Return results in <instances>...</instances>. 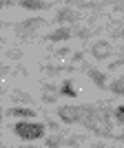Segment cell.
<instances>
[{"mask_svg":"<svg viewBox=\"0 0 124 148\" xmlns=\"http://www.w3.org/2000/svg\"><path fill=\"white\" fill-rule=\"evenodd\" d=\"M87 75H89V80H91L93 84L100 88V91H104V88L109 86V82H106V75L102 73V71H98V69L89 66V69H87Z\"/></svg>","mask_w":124,"mask_h":148,"instance_id":"cell-8","label":"cell"},{"mask_svg":"<svg viewBox=\"0 0 124 148\" xmlns=\"http://www.w3.org/2000/svg\"><path fill=\"white\" fill-rule=\"evenodd\" d=\"M91 56L95 58L98 62L109 60V58L113 56V47H111V42H109V40H95V42H93V47H91Z\"/></svg>","mask_w":124,"mask_h":148,"instance_id":"cell-4","label":"cell"},{"mask_svg":"<svg viewBox=\"0 0 124 148\" xmlns=\"http://www.w3.org/2000/svg\"><path fill=\"white\" fill-rule=\"evenodd\" d=\"M87 142V135H69L67 137V146H80Z\"/></svg>","mask_w":124,"mask_h":148,"instance_id":"cell-15","label":"cell"},{"mask_svg":"<svg viewBox=\"0 0 124 148\" xmlns=\"http://www.w3.org/2000/svg\"><path fill=\"white\" fill-rule=\"evenodd\" d=\"M56 97H58V93H44V95H42V99L47 102V104H49V102L53 104V102H56Z\"/></svg>","mask_w":124,"mask_h":148,"instance_id":"cell-19","label":"cell"},{"mask_svg":"<svg viewBox=\"0 0 124 148\" xmlns=\"http://www.w3.org/2000/svg\"><path fill=\"white\" fill-rule=\"evenodd\" d=\"M60 95H64V97H78V86H75L73 80H62L60 82Z\"/></svg>","mask_w":124,"mask_h":148,"instance_id":"cell-10","label":"cell"},{"mask_svg":"<svg viewBox=\"0 0 124 148\" xmlns=\"http://www.w3.org/2000/svg\"><path fill=\"white\" fill-rule=\"evenodd\" d=\"M87 115V104H67L58 108V117L64 124H82Z\"/></svg>","mask_w":124,"mask_h":148,"instance_id":"cell-2","label":"cell"},{"mask_svg":"<svg viewBox=\"0 0 124 148\" xmlns=\"http://www.w3.org/2000/svg\"><path fill=\"white\" fill-rule=\"evenodd\" d=\"M11 130H13V135H18L25 142H36V139H42L44 137L47 124L33 122V119H20V122H16V126Z\"/></svg>","mask_w":124,"mask_h":148,"instance_id":"cell-1","label":"cell"},{"mask_svg":"<svg viewBox=\"0 0 124 148\" xmlns=\"http://www.w3.org/2000/svg\"><path fill=\"white\" fill-rule=\"evenodd\" d=\"M7 58L13 60V62H18L20 58H22V51H20V49H11V51H7Z\"/></svg>","mask_w":124,"mask_h":148,"instance_id":"cell-17","label":"cell"},{"mask_svg":"<svg viewBox=\"0 0 124 148\" xmlns=\"http://www.w3.org/2000/svg\"><path fill=\"white\" fill-rule=\"evenodd\" d=\"M118 66H124V44L118 49V60L113 62V64H109V69H111V71H113V69H118Z\"/></svg>","mask_w":124,"mask_h":148,"instance_id":"cell-16","label":"cell"},{"mask_svg":"<svg viewBox=\"0 0 124 148\" xmlns=\"http://www.w3.org/2000/svg\"><path fill=\"white\" fill-rule=\"evenodd\" d=\"M44 124H47V128H51L53 133L60 128V126H58V122H56V119H51V117H47V122H44Z\"/></svg>","mask_w":124,"mask_h":148,"instance_id":"cell-18","label":"cell"},{"mask_svg":"<svg viewBox=\"0 0 124 148\" xmlns=\"http://www.w3.org/2000/svg\"><path fill=\"white\" fill-rule=\"evenodd\" d=\"M71 33H73V31L69 29V27H58V29H56V31H51V33L44 38V40H47V42H51V44L64 42V40H69V38H71Z\"/></svg>","mask_w":124,"mask_h":148,"instance_id":"cell-7","label":"cell"},{"mask_svg":"<svg viewBox=\"0 0 124 148\" xmlns=\"http://www.w3.org/2000/svg\"><path fill=\"white\" fill-rule=\"evenodd\" d=\"M20 5V0H2V9H9V7Z\"/></svg>","mask_w":124,"mask_h":148,"instance_id":"cell-20","label":"cell"},{"mask_svg":"<svg viewBox=\"0 0 124 148\" xmlns=\"http://www.w3.org/2000/svg\"><path fill=\"white\" fill-rule=\"evenodd\" d=\"M42 25H44L42 18H27V20H22L18 27H13V31H16V36H20V38H31Z\"/></svg>","mask_w":124,"mask_h":148,"instance_id":"cell-3","label":"cell"},{"mask_svg":"<svg viewBox=\"0 0 124 148\" xmlns=\"http://www.w3.org/2000/svg\"><path fill=\"white\" fill-rule=\"evenodd\" d=\"M115 9H122V11H124V0H118V5H115Z\"/></svg>","mask_w":124,"mask_h":148,"instance_id":"cell-24","label":"cell"},{"mask_svg":"<svg viewBox=\"0 0 124 148\" xmlns=\"http://www.w3.org/2000/svg\"><path fill=\"white\" fill-rule=\"evenodd\" d=\"M67 148H69V146H67Z\"/></svg>","mask_w":124,"mask_h":148,"instance_id":"cell-28","label":"cell"},{"mask_svg":"<svg viewBox=\"0 0 124 148\" xmlns=\"http://www.w3.org/2000/svg\"><path fill=\"white\" fill-rule=\"evenodd\" d=\"M56 56H58V58H62V56H69V49H67V47H62V49H58V51H56Z\"/></svg>","mask_w":124,"mask_h":148,"instance_id":"cell-22","label":"cell"},{"mask_svg":"<svg viewBox=\"0 0 124 148\" xmlns=\"http://www.w3.org/2000/svg\"><path fill=\"white\" fill-rule=\"evenodd\" d=\"M109 91H111L113 95H122V97H124V75L118 77V80H113L111 84H109Z\"/></svg>","mask_w":124,"mask_h":148,"instance_id":"cell-13","label":"cell"},{"mask_svg":"<svg viewBox=\"0 0 124 148\" xmlns=\"http://www.w3.org/2000/svg\"><path fill=\"white\" fill-rule=\"evenodd\" d=\"M25 148H36V146H25Z\"/></svg>","mask_w":124,"mask_h":148,"instance_id":"cell-26","label":"cell"},{"mask_svg":"<svg viewBox=\"0 0 124 148\" xmlns=\"http://www.w3.org/2000/svg\"><path fill=\"white\" fill-rule=\"evenodd\" d=\"M120 148H124V146H120Z\"/></svg>","mask_w":124,"mask_h":148,"instance_id":"cell-27","label":"cell"},{"mask_svg":"<svg viewBox=\"0 0 124 148\" xmlns=\"http://www.w3.org/2000/svg\"><path fill=\"white\" fill-rule=\"evenodd\" d=\"M67 133H53V135H49L47 139H44V146L47 148H62L64 144H67Z\"/></svg>","mask_w":124,"mask_h":148,"instance_id":"cell-9","label":"cell"},{"mask_svg":"<svg viewBox=\"0 0 124 148\" xmlns=\"http://www.w3.org/2000/svg\"><path fill=\"white\" fill-rule=\"evenodd\" d=\"M111 36H113V38H124V27H122V29H113Z\"/></svg>","mask_w":124,"mask_h":148,"instance_id":"cell-21","label":"cell"},{"mask_svg":"<svg viewBox=\"0 0 124 148\" xmlns=\"http://www.w3.org/2000/svg\"><path fill=\"white\" fill-rule=\"evenodd\" d=\"M36 111L29 106H11L5 111V117H16V119H33Z\"/></svg>","mask_w":124,"mask_h":148,"instance_id":"cell-6","label":"cell"},{"mask_svg":"<svg viewBox=\"0 0 124 148\" xmlns=\"http://www.w3.org/2000/svg\"><path fill=\"white\" fill-rule=\"evenodd\" d=\"M113 122L118 126H124V106H115L113 108Z\"/></svg>","mask_w":124,"mask_h":148,"instance_id":"cell-14","label":"cell"},{"mask_svg":"<svg viewBox=\"0 0 124 148\" xmlns=\"http://www.w3.org/2000/svg\"><path fill=\"white\" fill-rule=\"evenodd\" d=\"M56 22L60 27H67V22L69 25H71V22H78V11L71 9V7H62V9L56 11Z\"/></svg>","mask_w":124,"mask_h":148,"instance_id":"cell-5","label":"cell"},{"mask_svg":"<svg viewBox=\"0 0 124 148\" xmlns=\"http://www.w3.org/2000/svg\"><path fill=\"white\" fill-rule=\"evenodd\" d=\"M20 7L22 9H33V11H38V9H47V2L44 0H20Z\"/></svg>","mask_w":124,"mask_h":148,"instance_id":"cell-12","label":"cell"},{"mask_svg":"<svg viewBox=\"0 0 124 148\" xmlns=\"http://www.w3.org/2000/svg\"><path fill=\"white\" fill-rule=\"evenodd\" d=\"M113 139H118V142H122V144H124V133H122V135H115Z\"/></svg>","mask_w":124,"mask_h":148,"instance_id":"cell-25","label":"cell"},{"mask_svg":"<svg viewBox=\"0 0 124 148\" xmlns=\"http://www.w3.org/2000/svg\"><path fill=\"white\" fill-rule=\"evenodd\" d=\"M89 148H111V146H106V144H93V146H89Z\"/></svg>","mask_w":124,"mask_h":148,"instance_id":"cell-23","label":"cell"},{"mask_svg":"<svg viewBox=\"0 0 124 148\" xmlns=\"http://www.w3.org/2000/svg\"><path fill=\"white\" fill-rule=\"evenodd\" d=\"M9 95H11L13 102H22V104H31V102H33V97H31L27 91H22V88H13Z\"/></svg>","mask_w":124,"mask_h":148,"instance_id":"cell-11","label":"cell"}]
</instances>
